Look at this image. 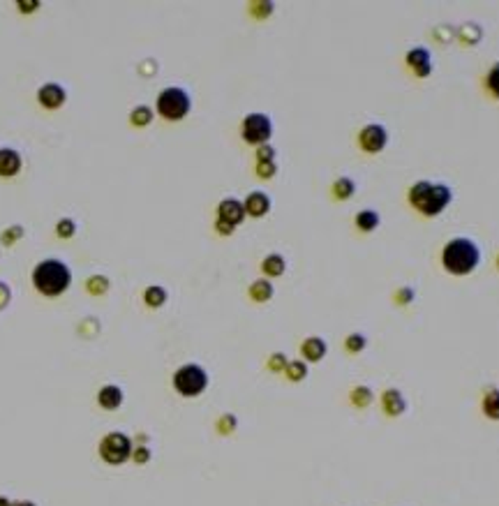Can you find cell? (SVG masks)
Listing matches in <instances>:
<instances>
[{
  "instance_id": "cell-1",
  "label": "cell",
  "mask_w": 499,
  "mask_h": 506,
  "mask_svg": "<svg viewBox=\"0 0 499 506\" xmlns=\"http://www.w3.org/2000/svg\"><path fill=\"white\" fill-rule=\"evenodd\" d=\"M407 202L412 209L423 215V218H437L442 215L453 202V190L448 183H437V180H414L407 190Z\"/></svg>"
},
{
  "instance_id": "cell-2",
  "label": "cell",
  "mask_w": 499,
  "mask_h": 506,
  "mask_svg": "<svg viewBox=\"0 0 499 506\" xmlns=\"http://www.w3.org/2000/svg\"><path fill=\"white\" fill-rule=\"evenodd\" d=\"M442 269L448 276L464 278L472 276L481 264V247L476 245V240H472L467 236H455L451 240H446L442 247Z\"/></svg>"
},
{
  "instance_id": "cell-3",
  "label": "cell",
  "mask_w": 499,
  "mask_h": 506,
  "mask_svg": "<svg viewBox=\"0 0 499 506\" xmlns=\"http://www.w3.org/2000/svg\"><path fill=\"white\" fill-rule=\"evenodd\" d=\"M72 282V273L65 266L63 261L58 259H47L37 264V269L32 271V285L37 287L39 294L44 296H61L65 289L70 287Z\"/></svg>"
},
{
  "instance_id": "cell-4",
  "label": "cell",
  "mask_w": 499,
  "mask_h": 506,
  "mask_svg": "<svg viewBox=\"0 0 499 506\" xmlns=\"http://www.w3.org/2000/svg\"><path fill=\"white\" fill-rule=\"evenodd\" d=\"M192 109V99H190L187 90H183L178 86H169L164 88L160 95H157V113L162 116L164 121H183Z\"/></svg>"
},
{
  "instance_id": "cell-5",
  "label": "cell",
  "mask_w": 499,
  "mask_h": 506,
  "mask_svg": "<svg viewBox=\"0 0 499 506\" xmlns=\"http://www.w3.org/2000/svg\"><path fill=\"white\" fill-rule=\"evenodd\" d=\"M208 386V372L199 363H185L173 372V388L183 397H197L206 391Z\"/></svg>"
},
{
  "instance_id": "cell-6",
  "label": "cell",
  "mask_w": 499,
  "mask_h": 506,
  "mask_svg": "<svg viewBox=\"0 0 499 506\" xmlns=\"http://www.w3.org/2000/svg\"><path fill=\"white\" fill-rule=\"evenodd\" d=\"M240 135L250 146L259 148L269 144V139L273 137V123L266 113H250L245 116L243 125H240Z\"/></svg>"
},
{
  "instance_id": "cell-7",
  "label": "cell",
  "mask_w": 499,
  "mask_h": 506,
  "mask_svg": "<svg viewBox=\"0 0 499 506\" xmlns=\"http://www.w3.org/2000/svg\"><path fill=\"white\" fill-rule=\"evenodd\" d=\"M132 451H135V446H132V439L123 433H111L102 439V444H99V455L109 462V464H123L125 460L132 458Z\"/></svg>"
},
{
  "instance_id": "cell-8",
  "label": "cell",
  "mask_w": 499,
  "mask_h": 506,
  "mask_svg": "<svg viewBox=\"0 0 499 506\" xmlns=\"http://www.w3.org/2000/svg\"><path fill=\"white\" fill-rule=\"evenodd\" d=\"M359 148L368 155H379L388 146V130L381 123H368L359 130Z\"/></svg>"
},
{
  "instance_id": "cell-9",
  "label": "cell",
  "mask_w": 499,
  "mask_h": 506,
  "mask_svg": "<svg viewBox=\"0 0 499 506\" xmlns=\"http://www.w3.org/2000/svg\"><path fill=\"white\" fill-rule=\"evenodd\" d=\"M405 68L409 70L416 79H428L432 74V51L426 47H412L405 54Z\"/></svg>"
},
{
  "instance_id": "cell-10",
  "label": "cell",
  "mask_w": 499,
  "mask_h": 506,
  "mask_svg": "<svg viewBox=\"0 0 499 506\" xmlns=\"http://www.w3.org/2000/svg\"><path fill=\"white\" fill-rule=\"evenodd\" d=\"M218 220L229 222L231 227L243 225V220H245V206H243V202H238V199H234V197L222 199V202L218 204Z\"/></svg>"
},
{
  "instance_id": "cell-11",
  "label": "cell",
  "mask_w": 499,
  "mask_h": 506,
  "mask_svg": "<svg viewBox=\"0 0 499 506\" xmlns=\"http://www.w3.org/2000/svg\"><path fill=\"white\" fill-rule=\"evenodd\" d=\"M381 409H384V416L388 419H398L407 412V397L402 395L400 388H386L381 393Z\"/></svg>"
},
{
  "instance_id": "cell-12",
  "label": "cell",
  "mask_w": 499,
  "mask_h": 506,
  "mask_svg": "<svg viewBox=\"0 0 499 506\" xmlns=\"http://www.w3.org/2000/svg\"><path fill=\"white\" fill-rule=\"evenodd\" d=\"M455 39L467 49L476 47L483 39V26L479 21H464L455 28Z\"/></svg>"
},
{
  "instance_id": "cell-13",
  "label": "cell",
  "mask_w": 499,
  "mask_h": 506,
  "mask_svg": "<svg viewBox=\"0 0 499 506\" xmlns=\"http://www.w3.org/2000/svg\"><path fill=\"white\" fill-rule=\"evenodd\" d=\"M37 99H39V104L44 106V109H58V106L65 104L68 93H65V88L58 86V84H44L39 88Z\"/></svg>"
},
{
  "instance_id": "cell-14",
  "label": "cell",
  "mask_w": 499,
  "mask_h": 506,
  "mask_svg": "<svg viewBox=\"0 0 499 506\" xmlns=\"http://www.w3.org/2000/svg\"><path fill=\"white\" fill-rule=\"evenodd\" d=\"M243 206H245V215H250V218H264V215L271 211V197L266 192H250L245 197Z\"/></svg>"
},
{
  "instance_id": "cell-15",
  "label": "cell",
  "mask_w": 499,
  "mask_h": 506,
  "mask_svg": "<svg viewBox=\"0 0 499 506\" xmlns=\"http://www.w3.org/2000/svg\"><path fill=\"white\" fill-rule=\"evenodd\" d=\"M481 414L493 421L499 423V386H488L483 395H481Z\"/></svg>"
},
{
  "instance_id": "cell-16",
  "label": "cell",
  "mask_w": 499,
  "mask_h": 506,
  "mask_svg": "<svg viewBox=\"0 0 499 506\" xmlns=\"http://www.w3.org/2000/svg\"><path fill=\"white\" fill-rule=\"evenodd\" d=\"M326 343H324L321 338L317 335H310V338H305L303 343H301V354H303V361H310V363H317L321 361L324 356H326Z\"/></svg>"
},
{
  "instance_id": "cell-17",
  "label": "cell",
  "mask_w": 499,
  "mask_h": 506,
  "mask_svg": "<svg viewBox=\"0 0 499 506\" xmlns=\"http://www.w3.org/2000/svg\"><path fill=\"white\" fill-rule=\"evenodd\" d=\"M481 86H483V93L488 99H493V102H499V61L493 63L490 68L486 70L483 79H481Z\"/></svg>"
},
{
  "instance_id": "cell-18",
  "label": "cell",
  "mask_w": 499,
  "mask_h": 506,
  "mask_svg": "<svg viewBox=\"0 0 499 506\" xmlns=\"http://www.w3.org/2000/svg\"><path fill=\"white\" fill-rule=\"evenodd\" d=\"M354 225H356V229L361 231V234H372V231H377V229H379L381 218H379V213H377V211H372V209H363V211L356 213Z\"/></svg>"
},
{
  "instance_id": "cell-19",
  "label": "cell",
  "mask_w": 499,
  "mask_h": 506,
  "mask_svg": "<svg viewBox=\"0 0 499 506\" xmlns=\"http://www.w3.org/2000/svg\"><path fill=\"white\" fill-rule=\"evenodd\" d=\"M21 169V155L12 148H0V176H16Z\"/></svg>"
},
{
  "instance_id": "cell-20",
  "label": "cell",
  "mask_w": 499,
  "mask_h": 506,
  "mask_svg": "<svg viewBox=\"0 0 499 506\" xmlns=\"http://www.w3.org/2000/svg\"><path fill=\"white\" fill-rule=\"evenodd\" d=\"M247 294L254 303H266V301H271L273 294H276V287H273L271 280H254L252 285H250Z\"/></svg>"
},
{
  "instance_id": "cell-21",
  "label": "cell",
  "mask_w": 499,
  "mask_h": 506,
  "mask_svg": "<svg viewBox=\"0 0 499 506\" xmlns=\"http://www.w3.org/2000/svg\"><path fill=\"white\" fill-rule=\"evenodd\" d=\"M331 195H333V199H338V202H349V199L356 195L354 178H349V176L335 178V183L331 185Z\"/></svg>"
},
{
  "instance_id": "cell-22",
  "label": "cell",
  "mask_w": 499,
  "mask_h": 506,
  "mask_svg": "<svg viewBox=\"0 0 499 506\" xmlns=\"http://www.w3.org/2000/svg\"><path fill=\"white\" fill-rule=\"evenodd\" d=\"M261 271H264L269 278H280L282 273L287 271V261H285V257L278 254V252L266 254V257H264V261H261Z\"/></svg>"
},
{
  "instance_id": "cell-23",
  "label": "cell",
  "mask_w": 499,
  "mask_h": 506,
  "mask_svg": "<svg viewBox=\"0 0 499 506\" xmlns=\"http://www.w3.org/2000/svg\"><path fill=\"white\" fill-rule=\"evenodd\" d=\"M97 400H99V405H102L104 409L113 412V409H118L123 405V391L118 386H104L102 391H99Z\"/></svg>"
},
{
  "instance_id": "cell-24",
  "label": "cell",
  "mask_w": 499,
  "mask_h": 506,
  "mask_svg": "<svg viewBox=\"0 0 499 506\" xmlns=\"http://www.w3.org/2000/svg\"><path fill=\"white\" fill-rule=\"evenodd\" d=\"M349 400H352V405L356 409H368L372 405V400H374V393H372L370 386L359 384V386L352 388V393H349Z\"/></svg>"
},
{
  "instance_id": "cell-25",
  "label": "cell",
  "mask_w": 499,
  "mask_h": 506,
  "mask_svg": "<svg viewBox=\"0 0 499 506\" xmlns=\"http://www.w3.org/2000/svg\"><path fill=\"white\" fill-rule=\"evenodd\" d=\"M153 109L151 106H146V104H139L132 109L130 113V121H132V125H137V128H146V125H151V121H153Z\"/></svg>"
},
{
  "instance_id": "cell-26",
  "label": "cell",
  "mask_w": 499,
  "mask_h": 506,
  "mask_svg": "<svg viewBox=\"0 0 499 506\" xmlns=\"http://www.w3.org/2000/svg\"><path fill=\"white\" fill-rule=\"evenodd\" d=\"M144 301H146V305H151V308H162L166 303V289L157 287V285L148 287L144 292Z\"/></svg>"
},
{
  "instance_id": "cell-27",
  "label": "cell",
  "mask_w": 499,
  "mask_h": 506,
  "mask_svg": "<svg viewBox=\"0 0 499 506\" xmlns=\"http://www.w3.org/2000/svg\"><path fill=\"white\" fill-rule=\"evenodd\" d=\"M285 375L289 381H303L307 377V363L305 361H289L285 368Z\"/></svg>"
},
{
  "instance_id": "cell-28",
  "label": "cell",
  "mask_w": 499,
  "mask_h": 506,
  "mask_svg": "<svg viewBox=\"0 0 499 506\" xmlns=\"http://www.w3.org/2000/svg\"><path fill=\"white\" fill-rule=\"evenodd\" d=\"M432 37H435L439 44H451L455 39V28L448 26V23H439V26L432 28Z\"/></svg>"
},
{
  "instance_id": "cell-29",
  "label": "cell",
  "mask_w": 499,
  "mask_h": 506,
  "mask_svg": "<svg viewBox=\"0 0 499 506\" xmlns=\"http://www.w3.org/2000/svg\"><path fill=\"white\" fill-rule=\"evenodd\" d=\"M365 347H368V338H365L363 333H352L345 340V350L349 354H361Z\"/></svg>"
},
{
  "instance_id": "cell-30",
  "label": "cell",
  "mask_w": 499,
  "mask_h": 506,
  "mask_svg": "<svg viewBox=\"0 0 499 506\" xmlns=\"http://www.w3.org/2000/svg\"><path fill=\"white\" fill-rule=\"evenodd\" d=\"M414 298H416V292L409 287V285H405V287H398L395 292H393V303L395 305H400V308H407V305H412L414 303Z\"/></svg>"
},
{
  "instance_id": "cell-31",
  "label": "cell",
  "mask_w": 499,
  "mask_h": 506,
  "mask_svg": "<svg viewBox=\"0 0 499 506\" xmlns=\"http://www.w3.org/2000/svg\"><path fill=\"white\" fill-rule=\"evenodd\" d=\"M236 426H238V421H236L234 414H224V416L218 419V433L220 435H231L236 430Z\"/></svg>"
},
{
  "instance_id": "cell-32",
  "label": "cell",
  "mask_w": 499,
  "mask_h": 506,
  "mask_svg": "<svg viewBox=\"0 0 499 506\" xmlns=\"http://www.w3.org/2000/svg\"><path fill=\"white\" fill-rule=\"evenodd\" d=\"M273 10H276V7H273V3H252L250 5V14L254 16V19H266V16H271L273 14Z\"/></svg>"
},
{
  "instance_id": "cell-33",
  "label": "cell",
  "mask_w": 499,
  "mask_h": 506,
  "mask_svg": "<svg viewBox=\"0 0 499 506\" xmlns=\"http://www.w3.org/2000/svg\"><path fill=\"white\" fill-rule=\"evenodd\" d=\"M254 173H257V176H259L261 180H269V178H273V176L278 173V164H276V162H257Z\"/></svg>"
},
{
  "instance_id": "cell-34",
  "label": "cell",
  "mask_w": 499,
  "mask_h": 506,
  "mask_svg": "<svg viewBox=\"0 0 499 506\" xmlns=\"http://www.w3.org/2000/svg\"><path fill=\"white\" fill-rule=\"evenodd\" d=\"M88 292L90 294H104L106 289H109V280L106 278H102V276H95V278H90L88 280Z\"/></svg>"
},
{
  "instance_id": "cell-35",
  "label": "cell",
  "mask_w": 499,
  "mask_h": 506,
  "mask_svg": "<svg viewBox=\"0 0 499 506\" xmlns=\"http://www.w3.org/2000/svg\"><path fill=\"white\" fill-rule=\"evenodd\" d=\"M287 363H289L287 356L280 354V352H276V354H271V359H269V370H271V372H285Z\"/></svg>"
},
{
  "instance_id": "cell-36",
  "label": "cell",
  "mask_w": 499,
  "mask_h": 506,
  "mask_svg": "<svg viewBox=\"0 0 499 506\" xmlns=\"http://www.w3.org/2000/svg\"><path fill=\"white\" fill-rule=\"evenodd\" d=\"M56 231H58V236L61 238H70V236H74V231H77V225H74V220L63 218L61 222H58Z\"/></svg>"
},
{
  "instance_id": "cell-37",
  "label": "cell",
  "mask_w": 499,
  "mask_h": 506,
  "mask_svg": "<svg viewBox=\"0 0 499 506\" xmlns=\"http://www.w3.org/2000/svg\"><path fill=\"white\" fill-rule=\"evenodd\" d=\"M257 162H276V148L264 144L257 148Z\"/></svg>"
},
{
  "instance_id": "cell-38",
  "label": "cell",
  "mask_w": 499,
  "mask_h": 506,
  "mask_svg": "<svg viewBox=\"0 0 499 506\" xmlns=\"http://www.w3.org/2000/svg\"><path fill=\"white\" fill-rule=\"evenodd\" d=\"M132 458H135L137 464H144L151 460V449H148V446H139V449L132 451Z\"/></svg>"
},
{
  "instance_id": "cell-39",
  "label": "cell",
  "mask_w": 499,
  "mask_h": 506,
  "mask_svg": "<svg viewBox=\"0 0 499 506\" xmlns=\"http://www.w3.org/2000/svg\"><path fill=\"white\" fill-rule=\"evenodd\" d=\"M215 231H218L220 236H231L236 231V227H231L229 222H224V220H215Z\"/></svg>"
},
{
  "instance_id": "cell-40",
  "label": "cell",
  "mask_w": 499,
  "mask_h": 506,
  "mask_svg": "<svg viewBox=\"0 0 499 506\" xmlns=\"http://www.w3.org/2000/svg\"><path fill=\"white\" fill-rule=\"evenodd\" d=\"M21 234H23V229H21V227H14V229H10V231H5L3 240H5V243H12V240H16Z\"/></svg>"
},
{
  "instance_id": "cell-41",
  "label": "cell",
  "mask_w": 499,
  "mask_h": 506,
  "mask_svg": "<svg viewBox=\"0 0 499 506\" xmlns=\"http://www.w3.org/2000/svg\"><path fill=\"white\" fill-rule=\"evenodd\" d=\"M37 7H39L37 0H21V3H19V10H21V12H35Z\"/></svg>"
},
{
  "instance_id": "cell-42",
  "label": "cell",
  "mask_w": 499,
  "mask_h": 506,
  "mask_svg": "<svg viewBox=\"0 0 499 506\" xmlns=\"http://www.w3.org/2000/svg\"><path fill=\"white\" fill-rule=\"evenodd\" d=\"M7 298H10V289H7L3 282H0V308L7 303Z\"/></svg>"
},
{
  "instance_id": "cell-43",
  "label": "cell",
  "mask_w": 499,
  "mask_h": 506,
  "mask_svg": "<svg viewBox=\"0 0 499 506\" xmlns=\"http://www.w3.org/2000/svg\"><path fill=\"white\" fill-rule=\"evenodd\" d=\"M12 506H35V504H32V502H14Z\"/></svg>"
},
{
  "instance_id": "cell-44",
  "label": "cell",
  "mask_w": 499,
  "mask_h": 506,
  "mask_svg": "<svg viewBox=\"0 0 499 506\" xmlns=\"http://www.w3.org/2000/svg\"><path fill=\"white\" fill-rule=\"evenodd\" d=\"M0 506H12V504H10V502H7V500H5V497H0Z\"/></svg>"
},
{
  "instance_id": "cell-45",
  "label": "cell",
  "mask_w": 499,
  "mask_h": 506,
  "mask_svg": "<svg viewBox=\"0 0 499 506\" xmlns=\"http://www.w3.org/2000/svg\"><path fill=\"white\" fill-rule=\"evenodd\" d=\"M495 266H497V271H499V252H497V257H495Z\"/></svg>"
}]
</instances>
